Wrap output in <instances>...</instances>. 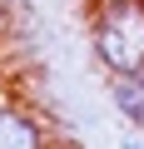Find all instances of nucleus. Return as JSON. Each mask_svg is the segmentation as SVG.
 <instances>
[{
    "mask_svg": "<svg viewBox=\"0 0 144 149\" xmlns=\"http://www.w3.org/2000/svg\"><path fill=\"white\" fill-rule=\"evenodd\" d=\"M0 149H50V139L35 114H25L20 104H0Z\"/></svg>",
    "mask_w": 144,
    "mask_h": 149,
    "instance_id": "obj_2",
    "label": "nucleus"
},
{
    "mask_svg": "<svg viewBox=\"0 0 144 149\" xmlns=\"http://www.w3.org/2000/svg\"><path fill=\"white\" fill-rule=\"evenodd\" d=\"M90 50L104 74L139 70L144 65V0H95Z\"/></svg>",
    "mask_w": 144,
    "mask_h": 149,
    "instance_id": "obj_1",
    "label": "nucleus"
},
{
    "mask_svg": "<svg viewBox=\"0 0 144 149\" xmlns=\"http://www.w3.org/2000/svg\"><path fill=\"white\" fill-rule=\"evenodd\" d=\"M109 104L144 129V65L139 70H124V74H109Z\"/></svg>",
    "mask_w": 144,
    "mask_h": 149,
    "instance_id": "obj_3",
    "label": "nucleus"
},
{
    "mask_svg": "<svg viewBox=\"0 0 144 149\" xmlns=\"http://www.w3.org/2000/svg\"><path fill=\"white\" fill-rule=\"evenodd\" d=\"M124 149H144V144H124Z\"/></svg>",
    "mask_w": 144,
    "mask_h": 149,
    "instance_id": "obj_4",
    "label": "nucleus"
}]
</instances>
